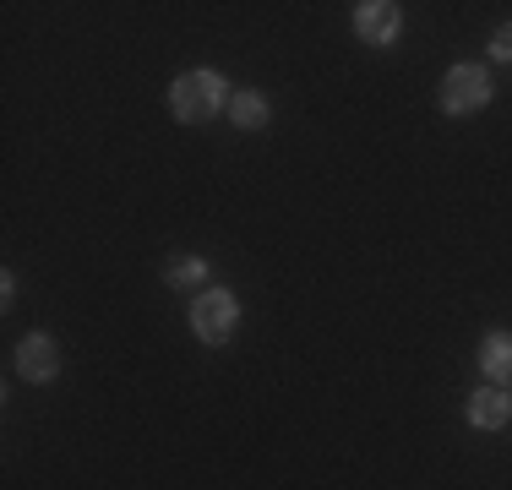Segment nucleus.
<instances>
[{
	"label": "nucleus",
	"mask_w": 512,
	"mask_h": 490,
	"mask_svg": "<svg viewBox=\"0 0 512 490\" xmlns=\"http://www.w3.org/2000/svg\"><path fill=\"white\" fill-rule=\"evenodd\" d=\"M229 93L224 77L218 71H180L175 88H169V109H175V120H186V126H207V120L218 115V109H229Z\"/></svg>",
	"instance_id": "obj_1"
},
{
	"label": "nucleus",
	"mask_w": 512,
	"mask_h": 490,
	"mask_svg": "<svg viewBox=\"0 0 512 490\" xmlns=\"http://www.w3.org/2000/svg\"><path fill=\"white\" fill-rule=\"evenodd\" d=\"M235 327H240V300L229 289H202L197 300H191V333H197L207 349L229 343Z\"/></svg>",
	"instance_id": "obj_2"
},
{
	"label": "nucleus",
	"mask_w": 512,
	"mask_h": 490,
	"mask_svg": "<svg viewBox=\"0 0 512 490\" xmlns=\"http://www.w3.org/2000/svg\"><path fill=\"white\" fill-rule=\"evenodd\" d=\"M442 109L447 115H480L485 104H491V71L485 66H453L442 77Z\"/></svg>",
	"instance_id": "obj_3"
},
{
	"label": "nucleus",
	"mask_w": 512,
	"mask_h": 490,
	"mask_svg": "<svg viewBox=\"0 0 512 490\" xmlns=\"http://www.w3.org/2000/svg\"><path fill=\"white\" fill-rule=\"evenodd\" d=\"M398 28H404V11H398L393 0H360V6H355V33H360V44L387 49V44L398 39Z\"/></svg>",
	"instance_id": "obj_4"
},
{
	"label": "nucleus",
	"mask_w": 512,
	"mask_h": 490,
	"mask_svg": "<svg viewBox=\"0 0 512 490\" xmlns=\"http://www.w3.org/2000/svg\"><path fill=\"white\" fill-rule=\"evenodd\" d=\"M60 371V343L50 333H28L17 343V376L22 382H50Z\"/></svg>",
	"instance_id": "obj_5"
},
{
	"label": "nucleus",
	"mask_w": 512,
	"mask_h": 490,
	"mask_svg": "<svg viewBox=\"0 0 512 490\" xmlns=\"http://www.w3.org/2000/svg\"><path fill=\"white\" fill-rule=\"evenodd\" d=\"M469 425L474 431H502V425H512V392L507 387L469 392Z\"/></svg>",
	"instance_id": "obj_6"
},
{
	"label": "nucleus",
	"mask_w": 512,
	"mask_h": 490,
	"mask_svg": "<svg viewBox=\"0 0 512 490\" xmlns=\"http://www.w3.org/2000/svg\"><path fill=\"white\" fill-rule=\"evenodd\" d=\"M480 371L491 376V387L512 382V333H491L480 343Z\"/></svg>",
	"instance_id": "obj_7"
},
{
	"label": "nucleus",
	"mask_w": 512,
	"mask_h": 490,
	"mask_svg": "<svg viewBox=\"0 0 512 490\" xmlns=\"http://www.w3.org/2000/svg\"><path fill=\"white\" fill-rule=\"evenodd\" d=\"M267 115H273V109H267V93H256V88H246V93L229 98V120H235L240 131H262Z\"/></svg>",
	"instance_id": "obj_8"
},
{
	"label": "nucleus",
	"mask_w": 512,
	"mask_h": 490,
	"mask_svg": "<svg viewBox=\"0 0 512 490\" xmlns=\"http://www.w3.org/2000/svg\"><path fill=\"white\" fill-rule=\"evenodd\" d=\"M164 284H175V289H207V262H202V256H175V262H164Z\"/></svg>",
	"instance_id": "obj_9"
},
{
	"label": "nucleus",
	"mask_w": 512,
	"mask_h": 490,
	"mask_svg": "<svg viewBox=\"0 0 512 490\" xmlns=\"http://www.w3.org/2000/svg\"><path fill=\"white\" fill-rule=\"evenodd\" d=\"M491 55L502 60V66H512V22H502V28L491 33Z\"/></svg>",
	"instance_id": "obj_10"
}]
</instances>
